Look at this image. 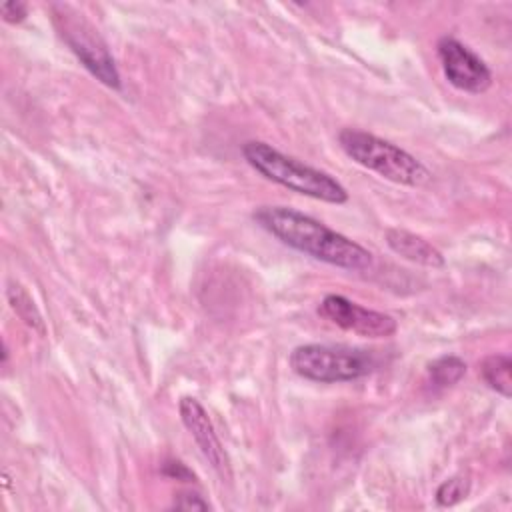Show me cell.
Masks as SVG:
<instances>
[{"label": "cell", "mask_w": 512, "mask_h": 512, "mask_svg": "<svg viewBox=\"0 0 512 512\" xmlns=\"http://www.w3.org/2000/svg\"><path fill=\"white\" fill-rule=\"evenodd\" d=\"M386 244L388 248L398 254L400 258L418 264V266H426V268H442L444 266V256L442 252L432 246L426 238L410 232V230H402V228H388L384 232Z\"/></svg>", "instance_id": "9c48e42d"}, {"label": "cell", "mask_w": 512, "mask_h": 512, "mask_svg": "<svg viewBox=\"0 0 512 512\" xmlns=\"http://www.w3.org/2000/svg\"><path fill=\"white\" fill-rule=\"evenodd\" d=\"M8 300H10L12 310H14L28 326L38 328L40 332H44V322H42L40 312L36 310L34 302L30 300V296H28L20 286L8 288Z\"/></svg>", "instance_id": "7c38bea8"}, {"label": "cell", "mask_w": 512, "mask_h": 512, "mask_svg": "<svg viewBox=\"0 0 512 512\" xmlns=\"http://www.w3.org/2000/svg\"><path fill=\"white\" fill-rule=\"evenodd\" d=\"M252 218L282 244L314 260L344 270H368L372 266L370 250L300 210L288 206H260L254 210Z\"/></svg>", "instance_id": "6da1fadb"}, {"label": "cell", "mask_w": 512, "mask_h": 512, "mask_svg": "<svg viewBox=\"0 0 512 512\" xmlns=\"http://www.w3.org/2000/svg\"><path fill=\"white\" fill-rule=\"evenodd\" d=\"M436 54L446 80L468 94H482L492 86V72L486 62L454 36H442Z\"/></svg>", "instance_id": "8992f818"}, {"label": "cell", "mask_w": 512, "mask_h": 512, "mask_svg": "<svg viewBox=\"0 0 512 512\" xmlns=\"http://www.w3.org/2000/svg\"><path fill=\"white\" fill-rule=\"evenodd\" d=\"M174 508H180V510H208L210 504L196 492H180L176 494L174 498Z\"/></svg>", "instance_id": "9a60e30c"}, {"label": "cell", "mask_w": 512, "mask_h": 512, "mask_svg": "<svg viewBox=\"0 0 512 512\" xmlns=\"http://www.w3.org/2000/svg\"><path fill=\"white\" fill-rule=\"evenodd\" d=\"M178 412H180V420H182L184 428L194 438L202 456L208 460L212 470L222 480L228 482L232 478L230 458L214 430V424H212L206 408L194 396H182L178 402Z\"/></svg>", "instance_id": "ba28073f"}, {"label": "cell", "mask_w": 512, "mask_h": 512, "mask_svg": "<svg viewBox=\"0 0 512 512\" xmlns=\"http://www.w3.org/2000/svg\"><path fill=\"white\" fill-rule=\"evenodd\" d=\"M242 156L260 176L296 194L322 200L328 204L348 202L346 188L334 176L310 164H304L302 160L288 156L266 142H260V140L244 142Z\"/></svg>", "instance_id": "7a4b0ae2"}, {"label": "cell", "mask_w": 512, "mask_h": 512, "mask_svg": "<svg viewBox=\"0 0 512 512\" xmlns=\"http://www.w3.org/2000/svg\"><path fill=\"white\" fill-rule=\"evenodd\" d=\"M480 376L492 388L504 398H510L512 394V360L508 354H488L480 362Z\"/></svg>", "instance_id": "30bf717a"}, {"label": "cell", "mask_w": 512, "mask_h": 512, "mask_svg": "<svg viewBox=\"0 0 512 512\" xmlns=\"http://www.w3.org/2000/svg\"><path fill=\"white\" fill-rule=\"evenodd\" d=\"M466 374V362L454 354L438 356L428 364V380L434 388H448L458 384Z\"/></svg>", "instance_id": "8fae6325"}, {"label": "cell", "mask_w": 512, "mask_h": 512, "mask_svg": "<svg viewBox=\"0 0 512 512\" xmlns=\"http://www.w3.org/2000/svg\"><path fill=\"white\" fill-rule=\"evenodd\" d=\"M50 12L60 38L80 60V64L104 86L120 90L122 78L118 66L100 32L68 4H52Z\"/></svg>", "instance_id": "5b68a950"}, {"label": "cell", "mask_w": 512, "mask_h": 512, "mask_svg": "<svg viewBox=\"0 0 512 512\" xmlns=\"http://www.w3.org/2000/svg\"><path fill=\"white\" fill-rule=\"evenodd\" d=\"M470 492V482L464 476H452L436 488V502L440 506H454L462 502Z\"/></svg>", "instance_id": "4fadbf2b"}, {"label": "cell", "mask_w": 512, "mask_h": 512, "mask_svg": "<svg viewBox=\"0 0 512 512\" xmlns=\"http://www.w3.org/2000/svg\"><path fill=\"white\" fill-rule=\"evenodd\" d=\"M338 144L350 160L394 184L416 188L432 178L416 156L366 130L344 128L338 134Z\"/></svg>", "instance_id": "3957f363"}, {"label": "cell", "mask_w": 512, "mask_h": 512, "mask_svg": "<svg viewBox=\"0 0 512 512\" xmlns=\"http://www.w3.org/2000/svg\"><path fill=\"white\" fill-rule=\"evenodd\" d=\"M318 312L338 328L366 338H388L398 330V324L392 316L372 308H364L340 294L324 296Z\"/></svg>", "instance_id": "52a82bcc"}, {"label": "cell", "mask_w": 512, "mask_h": 512, "mask_svg": "<svg viewBox=\"0 0 512 512\" xmlns=\"http://www.w3.org/2000/svg\"><path fill=\"white\" fill-rule=\"evenodd\" d=\"M290 366L306 380L336 384L368 376L376 368V356L342 344H302L292 350Z\"/></svg>", "instance_id": "277c9868"}, {"label": "cell", "mask_w": 512, "mask_h": 512, "mask_svg": "<svg viewBox=\"0 0 512 512\" xmlns=\"http://www.w3.org/2000/svg\"><path fill=\"white\" fill-rule=\"evenodd\" d=\"M162 474L168 476V478H176V480H182V482H194L196 476L178 460H168L164 462L162 466Z\"/></svg>", "instance_id": "2e32d148"}, {"label": "cell", "mask_w": 512, "mask_h": 512, "mask_svg": "<svg viewBox=\"0 0 512 512\" xmlns=\"http://www.w3.org/2000/svg\"><path fill=\"white\" fill-rule=\"evenodd\" d=\"M0 14L2 20L8 24H18L28 16V4L20 2V0H12V2H4L0 6Z\"/></svg>", "instance_id": "5bb4252c"}]
</instances>
